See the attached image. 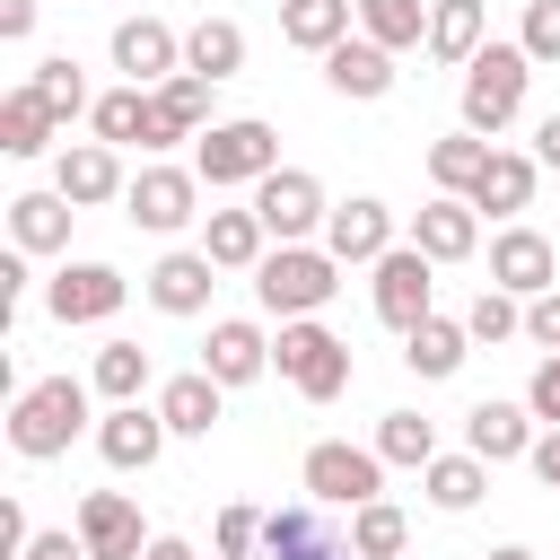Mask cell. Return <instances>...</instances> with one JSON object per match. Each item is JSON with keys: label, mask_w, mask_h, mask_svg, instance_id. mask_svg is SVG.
Instances as JSON below:
<instances>
[{"label": "cell", "mask_w": 560, "mask_h": 560, "mask_svg": "<svg viewBox=\"0 0 560 560\" xmlns=\"http://www.w3.org/2000/svg\"><path fill=\"white\" fill-rule=\"evenodd\" d=\"M79 429H88V385H79V376H35V385L9 402V446H18L26 464L70 455Z\"/></svg>", "instance_id": "6da1fadb"}, {"label": "cell", "mask_w": 560, "mask_h": 560, "mask_svg": "<svg viewBox=\"0 0 560 560\" xmlns=\"http://www.w3.org/2000/svg\"><path fill=\"white\" fill-rule=\"evenodd\" d=\"M525 79H534V52L525 44H481L464 61V131L499 140L516 122V105H525Z\"/></svg>", "instance_id": "7a4b0ae2"}, {"label": "cell", "mask_w": 560, "mask_h": 560, "mask_svg": "<svg viewBox=\"0 0 560 560\" xmlns=\"http://www.w3.org/2000/svg\"><path fill=\"white\" fill-rule=\"evenodd\" d=\"M341 289V262L324 254V245H271L262 262H254V298H262V315H315L324 298Z\"/></svg>", "instance_id": "3957f363"}, {"label": "cell", "mask_w": 560, "mask_h": 560, "mask_svg": "<svg viewBox=\"0 0 560 560\" xmlns=\"http://www.w3.org/2000/svg\"><path fill=\"white\" fill-rule=\"evenodd\" d=\"M280 166V131L262 122V114H236V122H210L201 140H192V175L219 192V184H262Z\"/></svg>", "instance_id": "277c9868"}, {"label": "cell", "mask_w": 560, "mask_h": 560, "mask_svg": "<svg viewBox=\"0 0 560 560\" xmlns=\"http://www.w3.org/2000/svg\"><path fill=\"white\" fill-rule=\"evenodd\" d=\"M271 368H280L306 402H332V394L350 385V341H341V332H324L315 315H289V324H280V341H271Z\"/></svg>", "instance_id": "5b68a950"}, {"label": "cell", "mask_w": 560, "mask_h": 560, "mask_svg": "<svg viewBox=\"0 0 560 560\" xmlns=\"http://www.w3.org/2000/svg\"><path fill=\"white\" fill-rule=\"evenodd\" d=\"M298 481L324 508H368V499H385V455L376 446H350V438H315L306 464H298Z\"/></svg>", "instance_id": "8992f818"}, {"label": "cell", "mask_w": 560, "mask_h": 560, "mask_svg": "<svg viewBox=\"0 0 560 560\" xmlns=\"http://www.w3.org/2000/svg\"><path fill=\"white\" fill-rule=\"evenodd\" d=\"M254 210H262V228H271L280 245H306V236H324V219H332V201H324V184H315L306 166H271V175L254 184Z\"/></svg>", "instance_id": "52a82bcc"}, {"label": "cell", "mask_w": 560, "mask_h": 560, "mask_svg": "<svg viewBox=\"0 0 560 560\" xmlns=\"http://www.w3.org/2000/svg\"><path fill=\"white\" fill-rule=\"evenodd\" d=\"M122 210H131V228H149V236H175V228L201 219V175H192V166H140L131 192H122Z\"/></svg>", "instance_id": "ba28073f"}, {"label": "cell", "mask_w": 560, "mask_h": 560, "mask_svg": "<svg viewBox=\"0 0 560 560\" xmlns=\"http://www.w3.org/2000/svg\"><path fill=\"white\" fill-rule=\"evenodd\" d=\"M438 262L420 254V245H385L376 254V324H394V332H411L420 315H438V280H429Z\"/></svg>", "instance_id": "9c48e42d"}, {"label": "cell", "mask_w": 560, "mask_h": 560, "mask_svg": "<svg viewBox=\"0 0 560 560\" xmlns=\"http://www.w3.org/2000/svg\"><path fill=\"white\" fill-rule=\"evenodd\" d=\"M122 298H131V280L114 262H61L52 289H44V306L61 324H105V315H122Z\"/></svg>", "instance_id": "30bf717a"}, {"label": "cell", "mask_w": 560, "mask_h": 560, "mask_svg": "<svg viewBox=\"0 0 560 560\" xmlns=\"http://www.w3.org/2000/svg\"><path fill=\"white\" fill-rule=\"evenodd\" d=\"M262 560H359V551H350V534L324 525V499H298V508L262 516Z\"/></svg>", "instance_id": "8fae6325"}, {"label": "cell", "mask_w": 560, "mask_h": 560, "mask_svg": "<svg viewBox=\"0 0 560 560\" xmlns=\"http://www.w3.org/2000/svg\"><path fill=\"white\" fill-rule=\"evenodd\" d=\"M201 131H210V79H192V70L158 79V88H149V131H140V149H175V140H201Z\"/></svg>", "instance_id": "7c38bea8"}, {"label": "cell", "mask_w": 560, "mask_h": 560, "mask_svg": "<svg viewBox=\"0 0 560 560\" xmlns=\"http://www.w3.org/2000/svg\"><path fill=\"white\" fill-rule=\"evenodd\" d=\"M166 438H175V429H166V411H158V402H114V411L96 420V455H105L114 472H149Z\"/></svg>", "instance_id": "4fadbf2b"}, {"label": "cell", "mask_w": 560, "mask_h": 560, "mask_svg": "<svg viewBox=\"0 0 560 560\" xmlns=\"http://www.w3.org/2000/svg\"><path fill=\"white\" fill-rule=\"evenodd\" d=\"M52 192H61V201H79V210H96V201H122V192H131V175H122L114 140H79V149H61V158H52Z\"/></svg>", "instance_id": "5bb4252c"}, {"label": "cell", "mask_w": 560, "mask_h": 560, "mask_svg": "<svg viewBox=\"0 0 560 560\" xmlns=\"http://www.w3.org/2000/svg\"><path fill=\"white\" fill-rule=\"evenodd\" d=\"M394 245V210L376 201V192H350V201H332V219H324V254L350 271V262H376Z\"/></svg>", "instance_id": "9a60e30c"}, {"label": "cell", "mask_w": 560, "mask_h": 560, "mask_svg": "<svg viewBox=\"0 0 560 560\" xmlns=\"http://www.w3.org/2000/svg\"><path fill=\"white\" fill-rule=\"evenodd\" d=\"M79 542H88V560H140L149 534H140L131 490H88V499H79Z\"/></svg>", "instance_id": "2e32d148"}, {"label": "cell", "mask_w": 560, "mask_h": 560, "mask_svg": "<svg viewBox=\"0 0 560 560\" xmlns=\"http://www.w3.org/2000/svg\"><path fill=\"white\" fill-rule=\"evenodd\" d=\"M114 70L140 79V88H158V79L184 70V35H175L166 18H122V26H114Z\"/></svg>", "instance_id": "e0dca14e"}, {"label": "cell", "mask_w": 560, "mask_h": 560, "mask_svg": "<svg viewBox=\"0 0 560 560\" xmlns=\"http://www.w3.org/2000/svg\"><path fill=\"white\" fill-rule=\"evenodd\" d=\"M490 280H499V289H516V298H542V289H560L551 236H542V228H499V236H490Z\"/></svg>", "instance_id": "ac0fdd59"}, {"label": "cell", "mask_w": 560, "mask_h": 560, "mask_svg": "<svg viewBox=\"0 0 560 560\" xmlns=\"http://www.w3.org/2000/svg\"><path fill=\"white\" fill-rule=\"evenodd\" d=\"M324 88L350 96V105H376V96H394V52L368 44V35H341V44L324 52Z\"/></svg>", "instance_id": "d6986e66"}, {"label": "cell", "mask_w": 560, "mask_h": 560, "mask_svg": "<svg viewBox=\"0 0 560 560\" xmlns=\"http://www.w3.org/2000/svg\"><path fill=\"white\" fill-rule=\"evenodd\" d=\"M411 245H420L429 262H464V254L481 245V210H472L464 192H438V201H420V219H411Z\"/></svg>", "instance_id": "ffe728a7"}, {"label": "cell", "mask_w": 560, "mask_h": 560, "mask_svg": "<svg viewBox=\"0 0 560 560\" xmlns=\"http://www.w3.org/2000/svg\"><path fill=\"white\" fill-rule=\"evenodd\" d=\"M464 446L481 455V464H516V455H534V411L525 402H472L464 411Z\"/></svg>", "instance_id": "44dd1931"}, {"label": "cell", "mask_w": 560, "mask_h": 560, "mask_svg": "<svg viewBox=\"0 0 560 560\" xmlns=\"http://www.w3.org/2000/svg\"><path fill=\"white\" fill-rule=\"evenodd\" d=\"M201 254H210L219 271H254V262L271 254L262 210H254V201H245V210H201Z\"/></svg>", "instance_id": "7402d4cb"}, {"label": "cell", "mask_w": 560, "mask_h": 560, "mask_svg": "<svg viewBox=\"0 0 560 560\" xmlns=\"http://www.w3.org/2000/svg\"><path fill=\"white\" fill-rule=\"evenodd\" d=\"M210 289H219V262H210L201 245H192V254H166V262L149 271V306H158V315H201Z\"/></svg>", "instance_id": "603a6c76"}, {"label": "cell", "mask_w": 560, "mask_h": 560, "mask_svg": "<svg viewBox=\"0 0 560 560\" xmlns=\"http://www.w3.org/2000/svg\"><path fill=\"white\" fill-rule=\"evenodd\" d=\"M201 368H210L219 385H254V376L271 368V341H262V324H245V315L210 324V341H201Z\"/></svg>", "instance_id": "cb8c5ba5"}, {"label": "cell", "mask_w": 560, "mask_h": 560, "mask_svg": "<svg viewBox=\"0 0 560 560\" xmlns=\"http://www.w3.org/2000/svg\"><path fill=\"white\" fill-rule=\"evenodd\" d=\"M534 175H542V158L490 149V166H481V184H472L464 201H472V210H490V219H516V210H534Z\"/></svg>", "instance_id": "d4e9b609"}, {"label": "cell", "mask_w": 560, "mask_h": 560, "mask_svg": "<svg viewBox=\"0 0 560 560\" xmlns=\"http://www.w3.org/2000/svg\"><path fill=\"white\" fill-rule=\"evenodd\" d=\"M464 359H472V332H464L455 315H420V324L402 332V368H411V376H429V385H438V376H455Z\"/></svg>", "instance_id": "484cf974"}, {"label": "cell", "mask_w": 560, "mask_h": 560, "mask_svg": "<svg viewBox=\"0 0 560 560\" xmlns=\"http://www.w3.org/2000/svg\"><path fill=\"white\" fill-rule=\"evenodd\" d=\"M219 394H228V385H219L210 368H184V376L158 385V411H166L175 438H210V429H219Z\"/></svg>", "instance_id": "4316f807"}, {"label": "cell", "mask_w": 560, "mask_h": 560, "mask_svg": "<svg viewBox=\"0 0 560 560\" xmlns=\"http://www.w3.org/2000/svg\"><path fill=\"white\" fill-rule=\"evenodd\" d=\"M70 219H79V201H61V192H18V201H9V245L61 254V245H70Z\"/></svg>", "instance_id": "83f0119b"}, {"label": "cell", "mask_w": 560, "mask_h": 560, "mask_svg": "<svg viewBox=\"0 0 560 560\" xmlns=\"http://www.w3.org/2000/svg\"><path fill=\"white\" fill-rule=\"evenodd\" d=\"M350 18H359V0H280V44L332 52V44L350 35Z\"/></svg>", "instance_id": "f1b7e54d"}, {"label": "cell", "mask_w": 560, "mask_h": 560, "mask_svg": "<svg viewBox=\"0 0 560 560\" xmlns=\"http://www.w3.org/2000/svg\"><path fill=\"white\" fill-rule=\"evenodd\" d=\"M184 70L210 79V88L236 79V70H245V26H236V18H201V26L184 35Z\"/></svg>", "instance_id": "f546056e"}, {"label": "cell", "mask_w": 560, "mask_h": 560, "mask_svg": "<svg viewBox=\"0 0 560 560\" xmlns=\"http://www.w3.org/2000/svg\"><path fill=\"white\" fill-rule=\"evenodd\" d=\"M52 131H61V122H52V105H44L35 88H9V96H0V149H9V158H44Z\"/></svg>", "instance_id": "4dcf8cb0"}, {"label": "cell", "mask_w": 560, "mask_h": 560, "mask_svg": "<svg viewBox=\"0 0 560 560\" xmlns=\"http://www.w3.org/2000/svg\"><path fill=\"white\" fill-rule=\"evenodd\" d=\"M420 481H429V508H446V516H464L481 490H490V464L464 446V455H429L420 464Z\"/></svg>", "instance_id": "1f68e13d"}, {"label": "cell", "mask_w": 560, "mask_h": 560, "mask_svg": "<svg viewBox=\"0 0 560 560\" xmlns=\"http://www.w3.org/2000/svg\"><path fill=\"white\" fill-rule=\"evenodd\" d=\"M359 35L385 52H411L429 44V0H359Z\"/></svg>", "instance_id": "d6a6232c"}, {"label": "cell", "mask_w": 560, "mask_h": 560, "mask_svg": "<svg viewBox=\"0 0 560 560\" xmlns=\"http://www.w3.org/2000/svg\"><path fill=\"white\" fill-rule=\"evenodd\" d=\"M481 166H490V140H481V131H446V140H429V184H438V192H472Z\"/></svg>", "instance_id": "836d02e7"}, {"label": "cell", "mask_w": 560, "mask_h": 560, "mask_svg": "<svg viewBox=\"0 0 560 560\" xmlns=\"http://www.w3.org/2000/svg\"><path fill=\"white\" fill-rule=\"evenodd\" d=\"M402 542H411V516H402L394 499L350 508V551H359V560H402Z\"/></svg>", "instance_id": "e575fe53"}, {"label": "cell", "mask_w": 560, "mask_h": 560, "mask_svg": "<svg viewBox=\"0 0 560 560\" xmlns=\"http://www.w3.org/2000/svg\"><path fill=\"white\" fill-rule=\"evenodd\" d=\"M429 52L464 70L481 52V0H429Z\"/></svg>", "instance_id": "d590c367"}, {"label": "cell", "mask_w": 560, "mask_h": 560, "mask_svg": "<svg viewBox=\"0 0 560 560\" xmlns=\"http://www.w3.org/2000/svg\"><path fill=\"white\" fill-rule=\"evenodd\" d=\"M88 122H96V140H114V149H122V140H140V131H149V88H140V79L105 88V96L88 105Z\"/></svg>", "instance_id": "8d00e7d4"}, {"label": "cell", "mask_w": 560, "mask_h": 560, "mask_svg": "<svg viewBox=\"0 0 560 560\" xmlns=\"http://www.w3.org/2000/svg\"><path fill=\"white\" fill-rule=\"evenodd\" d=\"M88 385H96L105 402H140V394H149V350H140V341H105Z\"/></svg>", "instance_id": "74e56055"}, {"label": "cell", "mask_w": 560, "mask_h": 560, "mask_svg": "<svg viewBox=\"0 0 560 560\" xmlns=\"http://www.w3.org/2000/svg\"><path fill=\"white\" fill-rule=\"evenodd\" d=\"M376 455L420 472V464L438 455V420H420V411H385V420H376Z\"/></svg>", "instance_id": "f35d334b"}, {"label": "cell", "mask_w": 560, "mask_h": 560, "mask_svg": "<svg viewBox=\"0 0 560 560\" xmlns=\"http://www.w3.org/2000/svg\"><path fill=\"white\" fill-rule=\"evenodd\" d=\"M44 105H52V122H70V114H88L96 96H88V79H79V61L70 52H52V61H35V79H26Z\"/></svg>", "instance_id": "ab89813d"}, {"label": "cell", "mask_w": 560, "mask_h": 560, "mask_svg": "<svg viewBox=\"0 0 560 560\" xmlns=\"http://www.w3.org/2000/svg\"><path fill=\"white\" fill-rule=\"evenodd\" d=\"M464 332H472V341H516V332H525V298L490 280V289L464 306Z\"/></svg>", "instance_id": "60d3db41"}, {"label": "cell", "mask_w": 560, "mask_h": 560, "mask_svg": "<svg viewBox=\"0 0 560 560\" xmlns=\"http://www.w3.org/2000/svg\"><path fill=\"white\" fill-rule=\"evenodd\" d=\"M262 551V516L254 508H219V560H254Z\"/></svg>", "instance_id": "b9f144b4"}, {"label": "cell", "mask_w": 560, "mask_h": 560, "mask_svg": "<svg viewBox=\"0 0 560 560\" xmlns=\"http://www.w3.org/2000/svg\"><path fill=\"white\" fill-rule=\"evenodd\" d=\"M516 44L534 52V70H542V61H560V0H534V9H525V35H516Z\"/></svg>", "instance_id": "7bdbcfd3"}, {"label": "cell", "mask_w": 560, "mask_h": 560, "mask_svg": "<svg viewBox=\"0 0 560 560\" xmlns=\"http://www.w3.org/2000/svg\"><path fill=\"white\" fill-rule=\"evenodd\" d=\"M525 411H534L542 429H560V350H542V368H534V385H525Z\"/></svg>", "instance_id": "ee69618b"}, {"label": "cell", "mask_w": 560, "mask_h": 560, "mask_svg": "<svg viewBox=\"0 0 560 560\" xmlns=\"http://www.w3.org/2000/svg\"><path fill=\"white\" fill-rule=\"evenodd\" d=\"M525 341H534V350H560V289L525 298Z\"/></svg>", "instance_id": "f6af8a7d"}, {"label": "cell", "mask_w": 560, "mask_h": 560, "mask_svg": "<svg viewBox=\"0 0 560 560\" xmlns=\"http://www.w3.org/2000/svg\"><path fill=\"white\" fill-rule=\"evenodd\" d=\"M18 560H88V542H79V525H52V534H26Z\"/></svg>", "instance_id": "bcb514c9"}, {"label": "cell", "mask_w": 560, "mask_h": 560, "mask_svg": "<svg viewBox=\"0 0 560 560\" xmlns=\"http://www.w3.org/2000/svg\"><path fill=\"white\" fill-rule=\"evenodd\" d=\"M525 464H534V481H542V490H560V429H542Z\"/></svg>", "instance_id": "7dc6e473"}, {"label": "cell", "mask_w": 560, "mask_h": 560, "mask_svg": "<svg viewBox=\"0 0 560 560\" xmlns=\"http://www.w3.org/2000/svg\"><path fill=\"white\" fill-rule=\"evenodd\" d=\"M18 298H26V245L0 254V306H18Z\"/></svg>", "instance_id": "c3c4849f"}, {"label": "cell", "mask_w": 560, "mask_h": 560, "mask_svg": "<svg viewBox=\"0 0 560 560\" xmlns=\"http://www.w3.org/2000/svg\"><path fill=\"white\" fill-rule=\"evenodd\" d=\"M0 35L26 44V35H35V0H0Z\"/></svg>", "instance_id": "681fc988"}, {"label": "cell", "mask_w": 560, "mask_h": 560, "mask_svg": "<svg viewBox=\"0 0 560 560\" xmlns=\"http://www.w3.org/2000/svg\"><path fill=\"white\" fill-rule=\"evenodd\" d=\"M534 158L560 175V114H542V122H534Z\"/></svg>", "instance_id": "f907efd6"}, {"label": "cell", "mask_w": 560, "mask_h": 560, "mask_svg": "<svg viewBox=\"0 0 560 560\" xmlns=\"http://www.w3.org/2000/svg\"><path fill=\"white\" fill-rule=\"evenodd\" d=\"M26 534H35V525H26V508L9 499V508H0V542H9V551H26Z\"/></svg>", "instance_id": "816d5d0a"}, {"label": "cell", "mask_w": 560, "mask_h": 560, "mask_svg": "<svg viewBox=\"0 0 560 560\" xmlns=\"http://www.w3.org/2000/svg\"><path fill=\"white\" fill-rule=\"evenodd\" d=\"M140 560H192V542H184V534H149V551H140Z\"/></svg>", "instance_id": "f5cc1de1"}, {"label": "cell", "mask_w": 560, "mask_h": 560, "mask_svg": "<svg viewBox=\"0 0 560 560\" xmlns=\"http://www.w3.org/2000/svg\"><path fill=\"white\" fill-rule=\"evenodd\" d=\"M490 560H534V551H525V542H499V551H490Z\"/></svg>", "instance_id": "db71d44e"}]
</instances>
